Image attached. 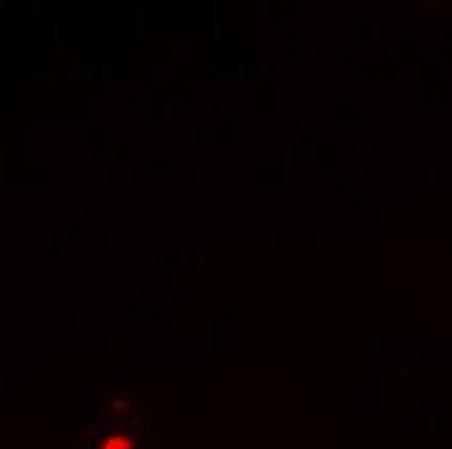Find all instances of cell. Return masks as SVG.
Wrapping results in <instances>:
<instances>
[{"mask_svg": "<svg viewBox=\"0 0 452 449\" xmlns=\"http://www.w3.org/2000/svg\"><path fill=\"white\" fill-rule=\"evenodd\" d=\"M99 449H136V441L130 439V436L115 434V436H110V439H104Z\"/></svg>", "mask_w": 452, "mask_h": 449, "instance_id": "obj_1", "label": "cell"}]
</instances>
